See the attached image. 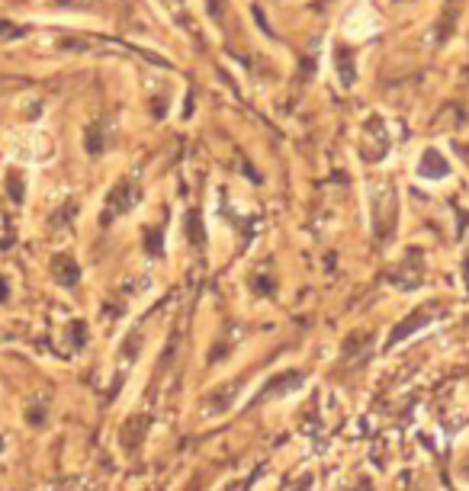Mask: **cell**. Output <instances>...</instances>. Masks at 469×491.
<instances>
[{
    "label": "cell",
    "mask_w": 469,
    "mask_h": 491,
    "mask_svg": "<svg viewBox=\"0 0 469 491\" xmlns=\"http://www.w3.org/2000/svg\"><path fill=\"white\" fill-rule=\"evenodd\" d=\"M418 174H421L424 180H440V177H447V161L440 158L437 152H428L421 158V164H418Z\"/></svg>",
    "instance_id": "1"
}]
</instances>
